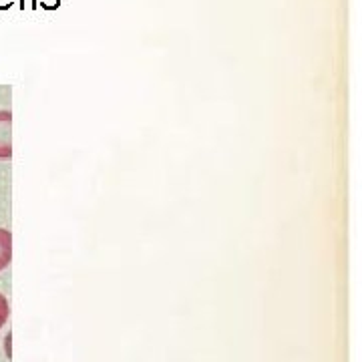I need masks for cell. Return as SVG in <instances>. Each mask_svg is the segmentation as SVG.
<instances>
[{
    "label": "cell",
    "mask_w": 362,
    "mask_h": 362,
    "mask_svg": "<svg viewBox=\"0 0 362 362\" xmlns=\"http://www.w3.org/2000/svg\"><path fill=\"white\" fill-rule=\"evenodd\" d=\"M13 157V113L0 111V159Z\"/></svg>",
    "instance_id": "1"
},
{
    "label": "cell",
    "mask_w": 362,
    "mask_h": 362,
    "mask_svg": "<svg viewBox=\"0 0 362 362\" xmlns=\"http://www.w3.org/2000/svg\"><path fill=\"white\" fill-rule=\"evenodd\" d=\"M13 262V233L0 228V272L6 270Z\"/></svg>",
    "instance_id": "2"
},
{
    "label": "cell",
    "mask_w": 362,
    "mask_h": 362,
    "mask_svg": "<svg viewBox=\"0 0 362 362\" xmlns=\"http://www.w3.org/2000/svg\"><path fill=\"white\" fill-rule=\"evenodd\" d=\"M8 316H11V306H8V300L4 298V294H0V328L8 322Z\"/></svg>",
    "instance_id": "3"
}]
</instances>
